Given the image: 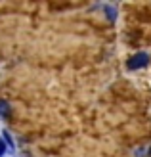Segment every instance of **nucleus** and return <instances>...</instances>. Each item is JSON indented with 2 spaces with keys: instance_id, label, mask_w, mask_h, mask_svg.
Here are the masks:
<instances>
[{
  "instance_id": "f257e3e1",
  "label": "nucleus",
  "mask_w": 151,
  "mask_h": 157,
  "mask_svg": "<svg viewBox=\"0 0 151 157\" xmlns=\"http://www.w3.org/2000/svg\"><path fill=\"white\" fill-rule=\"evenodd\" d=\"M145 63H147V56H145V54H138V56H134L128 61V67L130 69H136V67H144Z\"/></svg>"
},
{
  "instance_id": "f03ea898",
  "label": "nucleus",
  "mask_w": 151,
  "mask_h": 157,
  "mask_svg": "<svg viewBox=\"0 0 151 157\" xmlns=\"http://www.w3.org/2000/svg\"><path fill=\"white\" fill-rule=\"evenodd\" d=\"M0 115H8V105L0 101Z\"/></svg>"
},
{
  "instance_id": "7ed1b4c3",
  "label": "nucleus",
  "mask_w": 151,
  "mask_h": 157,
  "mask_svg": "<svg viewBox=\"0 0 151 157\" xmlns=\"http://www.w3.org/2000/svg\"><path fill=\"white\" fill-rule=\"evenodd\" d=\"M4 151H6V146H4L2 142H0V157H2V155H4Z\"/></svg>"
}]
</instances>
